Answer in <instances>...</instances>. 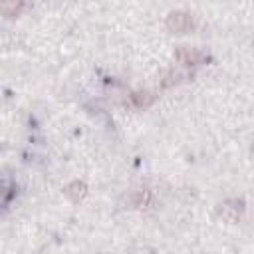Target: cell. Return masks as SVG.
<instances>
[{"mask_svg":"<svg viewBox=\"0 0 254 254\" xmlns=\"http://www.w3.org/2000/svg\"><path fill=\"white\" fill-rule=\"evenodd\" d=\"M194 26V20L190 14L187 12H171L169 18H167V28L171 32H177V34H185V32H190Z\"/></svg>","mask_w":254,"mask_h":254,"instance_id":"cell-1","label":"cell"},{"mask_svg":"<svg viewBox=\"0 0 254 254\" xmlns=\"http://www.w3.org/2000/svg\"><path fill=\"white\" fill-rule=\"evenodd\" d=\"M177 58L185 64V65H194V64H200L206 60V54L200 52V50H194V48H179L177 50Z\"/></svg>","mask_w":254,"mask_h":254,"instance_id":"cell-2","label":"cell"},{"mask_svg":"<svg viewBox=\"0 0 254 254\" xmlns=\"http://www.w3.org/2000/svg\"><path fill=\"white\" fill-rule=\"evenodd\" d=\"M22 8H24V0H2L4 16H18Z\"/></svg>","mask_w":254,"mask_h":254,"instance_id":"cell-3","label":"cell"},{"mask_svg":"<svg viewBox=\"0 0 254 254\" xmlns=\"http://www.w3.org/2000/svg\"><path fill=\"white\" fill-rule=\"evenodd\" d=\"M65 194H67L73 202H77V200L85 194V185H83V183H79V181H75V183H71V185L65 189Z\"/></svg>","mask_w":254,"mask_h":254,"instance_id":"cell-4","label":"cell"},{"mask_svg":"<svg viewBox=\"0 0 254 254\" xmlns=\"http://www.w3.org/2000/svg\"><path fill=\"white\" fill-rule=\"evenodd\" d=\"M131 99H133V103H135L137 107H147V105L153 101V95H151L149 91H141V93H133Z\"/></svg>","mask_w":254,"mask_h":254,"instance_id":"cell-5","label":"cell"},{"mask_svg":"<svg viewBox=\"0 0 254 254\" xmlns=\"http://www.w3.org/2000/svg\"><path fill=\"white\" fill-rule=\"evenodd\" d=\"M133 204L135 206H147L149 204V190H137L133 194Z\"/></svg>","mask_w":254,"mask_h":254,"instance_id":"cell-6","label":"cell"}]
</instances>
